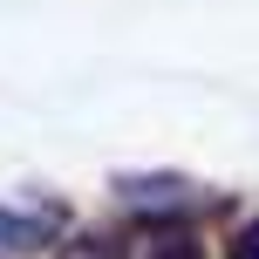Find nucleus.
<instances>
[{
	"label": "nucleus",
	"mask_w": 259,
	"mask_h": 259,
	"mask_svg": "<svg viewBox=\"0 0 259 259\" xmlns=\"http://www.w3.org/2000/svg\"><path fill=\"white\" fill-rule=\"evenodd\" d=\"M150 259H198V246H191L184 232H170V239H157V246H150Z\"/></svg>",
	"instance_id": "3"
},
{
	"label": "nucleus",
	"mask_w": 259,
	"mask_h": 259,
	"mask_svg": "<svg viewBox=\"0 0 259 259\" xmlns=\"http://www.w3.org/2000/svg\"><path fill=\"white\" fill-rule=\"evenodd\" d=\"M62 259H116V239H103V232H82L75 246H68Z\"/></svg>",
	"instance_id": "2"
},
{
	"label": "nucleus",
	"mask_w": 259,
	"mask_h": 259,
	"mask_svg": "<svg viewBox=\"0 0 259 259\" xmlns=\"http://www.w3.org/2000/svg\"><path fill=\"white\" fill-rule=\"evenodd\" d=\"M232 259H259V219L232 232Z\"/></svg>",
	"instance_id": "4"
},
{
	"label": "nucleus",
	"mask_w": 259,
	"mask_h": 259,
	"mask_svg": "<svg viewBox=\"0 0 259 259\" xmlns=\"http://www.w3.org/2000/svg\"><path fill=\"white\" fill-rule=\"evenodd\" d=\"M41 232H48V219H34V211H7V205H0V252L41 246Z\"/></svg>",
	"instance_id": "1"
}]
</instances>
